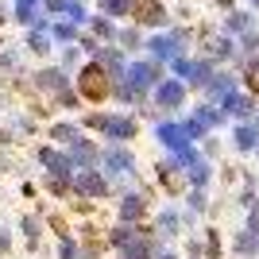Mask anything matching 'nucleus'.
Wrapping results in <instances>:
<instances>
[{
	"mask_svg": "<svg viewBox=\"0 0 259 259\" xmlns=\"http://www.w3.org/2000/svg\"><path fill=\"white\" fill-rule=\"evenodd\" d=\"M77 89H81V97H108L112 93V77L101 62H89L77 77Z\"/></svg>",
	"mask_w": 259,
	"mask_h": 259,
	"instance_id": "nucleus-1",
	"label": "nucleus"
},
{
	"mask_svg": "<svg viewBox=\"0 0 259 259\" xmlns=\"http://www.w3.org/2000/svg\"><path fill=\"white\" fill-rule=\"evenodd\" d=\"M132 20L147 23V27H162L166 23V8L159 0H132Z\"/></svg>",
	"mask_w": 259,
	"mask_h": 259,
	"instance_id": "nucleus-2",
	"label": "nucleus"
},
{
	"mask_svg": "<svg viewBox=\"0 0 259 259\" xmlns=\"http://www.w3.org/2000/svg\"><path fill=\"white\" fill-rule=\"evenodd\" d=\"M155 77H159V70H155L151 62H136L128 74H124V81H128L136 93H143V89H151V85H155Z\"/></svg>",
	"mask_w": 259,
	"mask_h": 259,
	"instance_id": "nucleus-3",
	"label": "nucleus"
},
{
	"mask_svg": "<svg viewBox=\"0 0 259 259\" xmlns=\"http://www.w3.org/2000/svg\"><path fill=\"white\" fill-rule=\"evenodd\" d=\"M89 27H93V35H97V39H105V43H112V39H116V20H112V16H105V12H101V16H89Z\"/></svg>",
	"mask_w": 259,
	"mask_h": 259,
	"instance_id": "nucleus-4",
	"label": "nucleus"
},
{
	"mask_svg": "<svg viewBox=\"0 0 259 259\" xmlns=\"http://www.w3.org/2000/svg\"><path fill=\"white\" fill-rule=\"evenodd\" d=\"M74 186H77V194H89V197H101V194H105V182H101L93 170H81Z\"/></svg>",
	"mask_w": 259,
	"mask_h": 259,
	"instance_id": "nucleus-5",
	"label": "nucleus"
},
{
	"mask_svg": "<svg viewBox=\"0 0 259 259\" xmlns=\"http://www.w3.org/2000/svg\"><path fill=\"white\" fill-rule=\"evenodd\" d=\"M77 23L70 20H51V39H58V43H77Z\"/></svg>",
	"mask_w": 259,
	"mask_h": 259,
	"instance_id": "nucleus-6",
	"label": "nucleus"
},
{
	"mask_svg": "<svg viewBox=\"0 0 259 259\" xmlns=\"http://www.w3.org/2000/svg\"><path fill=\"white\" fill-rule=\"evenodd\" d=\"M147 47H151L155 54H178L182 51V39H178V35H155Z\"/></svg>",
	"mask_w": 259,
	"mask_h": 259,
	"instance_id": "nucleus-7",
	"label": "nucleus"
},
{
	"mask_svg": "<svg viewBox=\"0 0 259 259\" xmlns=\"http://www.w3.org/2000/svg\"><path fill=\"white\" fill-rule=\"evenodd\" d=\"M39 89L66 93V77H62V70H39Z\"/></svg>",
	"mask_w": 259,
	"mask_h": 259,
	"instance_id": "nucleus-8",
	"label": "nucleus"
},
{
	"mask_svg": "<svg viewBox=\"0 0 259 259\" xmlns=\"http://www.w3.org/2000/svg\"><path fill=\"white\" fill-rule=\"evenodd\" d=\"M101 12L105 16H112V20H120V16H132V0H97Z\"/></svg>",
	"mask_w": 259,
	"mask_h": 259,
	"instance_id": "nucleus-9",
	"label": "nucleus"
},
{
	"mask_svg": "<svg viewBox=\"0 0 259 259\" xmlns=\"http://www.w3.org/2000/svg\"><path fill=\"white\" fill-rule=\"evenodd\" d=\"M43 162H47V166H51V174H54V178H66V174H70V162H66L62 155H54L51 147H47V151H43Z\"/></svg>",
	"mask_w": 259,
	"mask_h": 259,
	"instance_id": "nucleus-10",
	"label": "nucleus"
},
{
	"mask_svg": "<svg viewBox=\"0 0 259 259\" xmlns=\"http://www.w3.org/2000/svg\"><path fill=\"white\" fill-rule=\"evenodd\" d=\"M182 101V85L178 81H162L159 85V105H178Z\"/></svg>",
	"mask_w": 259,
	"mask_h": 259,
	"instance_id": "nucleus-11",
	"label": "nucleus"
},
{
	"mask_svg": "<svg viewBox=\"0 0 259 259\" xmlns=\"http://www.w3.org/2000/svg\"><path fill=\"white\" fill-rule=\"evenodd\" d=\"M66 20H70V23H77V27H85V23H89L85 4H81V0H70V4H66Z\"/></svg>",
	"mask_w": 259,
	"mask_h": 259,
	"instance_id": "nucleus-12",
	"label": "nucleus"
},
{
	"mask_svg": "<svg viewBox=\"0 0 259 259\" xmlns=\"http://www.w3.org/2000/svg\"><path fill=\"white\" fill-rule=\"evenodd\" d=\"M105 132H108V136H116V140H128L132 132H136V124H132V120H120V116H116V120H108V128H105Z\"/></svg>",
	"mask_w": 259,
	"mask_h": 259,
	"instance_id": "nucleus-13",
	"label": "nucleus"
},
{
	"mask_svg": "<svg viewBox=\"0 0 259 259\" xmlns=\"http://www.w3.org/2000/svg\"><path fill=\"white\" fill-rule=\"evenodd\" d=\"M16 20H20L23 27H35V23H39V8H27V4H16Z\"/></svg>",
	"mask_w": 259,
	"mask_h": 259,
	"instance_id": "nucleus-14",
	"label": "nucleus"
},
{
	"mask_svg": "<svg viewBox=\"0 0 259 259\" xmlns=\"http://www.w3.org/2000/svg\"><path fill=\"white\" fill-rule=\"evenodd\" d=\"M140 213H143V201H140V197H128V201L120 205V217H124V221H136Z\"/></svg>",
	"mask_w": 259,
	"mask_h": 259,
	"instance_id": "nucleus-15",
	"label": "nucleus"
},
{
	"mask_svg": "<svg viewBox=\"0 0 259 259\" xmlns=\"http://www.w3.org/2000/svg\"><path fill=\"white\" fill-rule=\"evenodd\" d=\"M108 166H112V170H116V174H124V170H128V166H132V159H128V155H124V151H108Z\"/></svg>",
	"mask_w": 259,
	"mask_h": 259,
	"instance_id": "nucleus-16",
	"label": "nucleus"
},
{
	"mask_svg": "<svg viewBox=\"0 0 259 259\" xmlns=\"http://www.w3.org/2000/svg\"><path fill=\"white\" fill-rule=\"evenodd\" d=\"M66 4H70V0H43V12H51V16H66Z\"/></svg>",
	"mask_w": 259,
	"mask_h": 259,
	"instance_id": "nucleus-17",
	"label": "nucleus"
},
{
	"mask_svg": "<svg viewBox=\"0 0 259 259\" xmlns=\"http://www.w3.org/2000/svg\"><path fill=\"white\" fill-rule=\"evenodd\" d=\"M116 39H120L124 47H136V43H140V31H136V27H128V31H116Z\"/></svg>",
	"mask_w": 259,
	"mask_h": 259,
	"instance_id": "nucleus-18",
	"label": "nucleus"
},
{
	"mask_svg": "<svg viewBox=\"0 0 259 259\" xmlns=\"http://www.w3.org/2000/svg\"><path fill=\"white\" fill-rule=\"evenodd\" d=\"M159 136H162L166 143H170V147H178V143H182V132H178V128H162Z\"/></svg>",
	"mask_w": 259,
	"mask_h": 259,
	"instance_id": "nucleus-19",
	"label": "nucleus"
},
{
	"mask_svg": "<svg viewBox=\"0 0 259 259\" xmlns=\"http://www.w3.org/2000/svg\"><path fill=\"white\" fill-rule=\"evenodd\" d=\"M74 155L81 162H93V147H89V143H74Z\"/></svg>",
	"mask_w": 259,
	"mask_h": 259,
	"instance_id": "nucleus-20",
	"label": "nucleus"
},
{
	"mask_svg": "<svg viewBox=\"0 0 259 259\" xmlns=\"http://www.w3.org/2000/svg\"><path fill=\"white\" fill-rule=\"evenodd\" d=\"M51 136H54V140H74L77 132H74V128H70V124H58V128H54V132H51Z\"/></svg>",
	"mask_w": 259,
	"mask_h": 259,
	"instance_id": "nucleus-21",
	"label": "nucleus"
},
{
	"mask_svg": "<svg viewBox=\"0 0 259 259\" xmlns=\"http://www.w3.org/2000/svg\"><path fill=\"white\" fill-rule=\"evenodd\" d=\"M16 62H20V58H16V51H0V70H12Z\"/></svg>",
	"mask_w": 259,
	"mask_h": 259,
	"instance_id": "nucleus-22",
	"label": "nucleus"
},
{
	"mask_svg": "<svg viewBox=\"0 0 259 259\" xmlns=\"http://www.w3.org/2000/svg\"><path fill=\"white\" fill-rule=\"evenodd\" d=\"M4 248H8V236H4V232H0V251H4Z\"/></svg>",
	"mask_w": 259,
	"mask_h": 259,
	"instance_id": "nucleus-23",
	"label": "nucleus"
},
{
	"mask_svg": "<svg viewBox=\"0 0 259 259\" xmlns=\"http://www.w3.org/2000/svg\"><path fill=\"white\" fill-rule=\"evenodd\" d=\"M4 20H8V12H4V8H0V23H4Z\"/></svg>",
	"mask_w": 259,
	"mask_h": 259,
	"instance_id": "nucleus-24",
	"label": "nucleus"
}]
</instances>
